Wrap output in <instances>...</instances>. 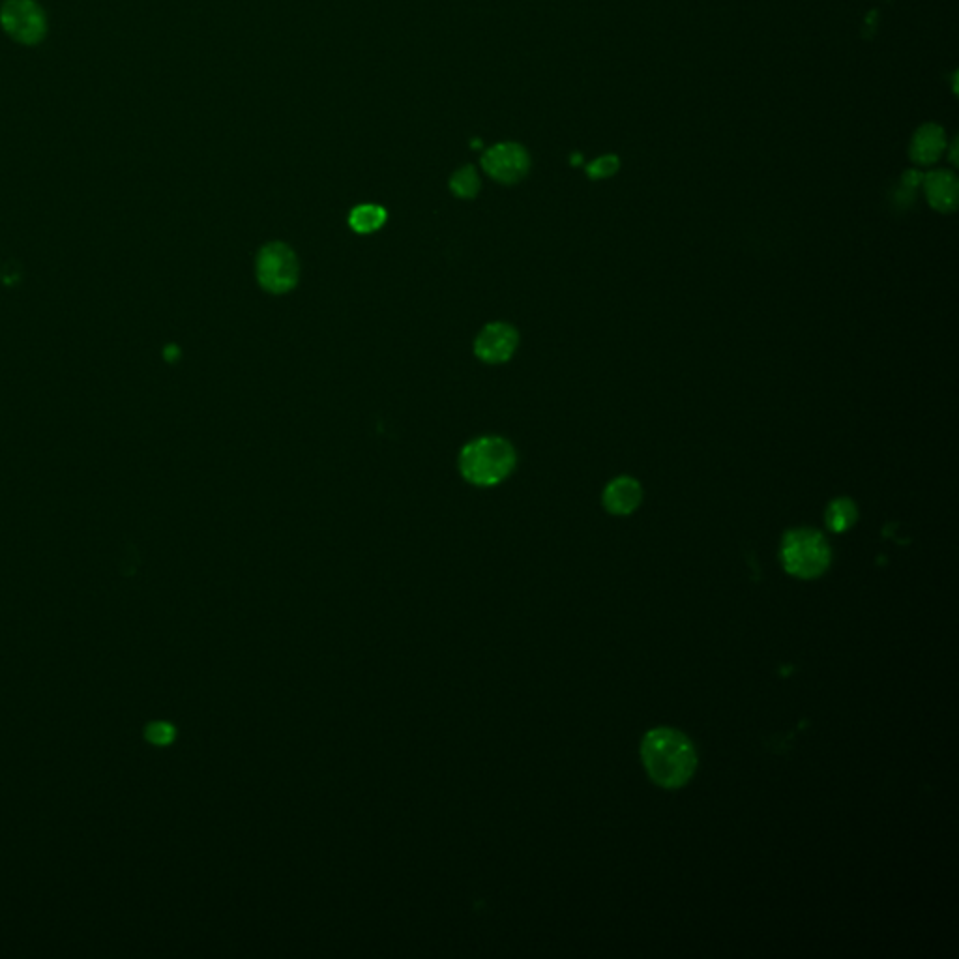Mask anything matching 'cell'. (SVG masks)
<instances>
[{
	"label": "cell",
	"instance_id": "obj_1",
	"mask_svg": "<svg viewBox=\"0 0 959 959\" xmlns=\"http://www.w3.org/2000/svg\"><path fill=\"white\" fill-rule=\"evenodd\" d=\"M641 757L650 778L658 785L675 789L694 776L697 755L694 744L675 729H654L643 738Z\"/></svg>",
	"mask_w": 959,
	"mask_h": 959
},
{
	"label": "cell",
	"instance_id": "obj_2",
	"mask_svg": "<svg viewBox=\"0 0 959 959\" xmlns=\"http://www.w3.org/2000/svg\"><path fill=\"white\" fill-rule=\"evenodd\" d=\"M516 450L502 437H480L461 450L459 469L474 486H495L516 467Z\"/></svg>",
	"mask_w": 959,
	"mask_h": 959
},
{
	"label": "cell",
	"instance_id": "obj_3",
	"mask_svg": "<svg viewBox=\"0 0 959 959\" xmlns=\"http://www.w3.org/2000/svg\"><path fill=\"white\" fill-rule=\"evenodd\" d=\"M832 561L827 538L815 529H795L783 536L782 562L791 576L813 579L825 574Z\"/></svg>",
	"mask_w": 959,
	"mask_h": 959
},
{
	"label": "cell",
	"instance_id": "obj_4",
	"mask_svg": "<svg viewBox=\"0 0 959 959\" xmlns=\"http://www.w3.org/2000/svg\"><path fill=\"white\" fill-rule=\"evenodd\" d=\"M300 276V265L295 251L287 244H266L257 255V280L272 295L289 293Z\"/></svg>",
	"mask_w": 959,
	"mask_h": 959
},
{
	"label": "cell",
	"instance_id": "obj_5",
	"mask_svg": "<svg viewBox=\"0 0 959 959\" xmlns=\"http://www.w3.org/2000/svg\"><path fill=\"white\" fill-rule=\"evenodd\" d=\"M4 32L23 45L42 42L47 29L44 10L34 0H6L0 8Z\"/></svg>",
	"mask_w": 959,
	"mask_h": 959
},
{
	"label": "cell",
	"instance_id": "obj_6",
	"mask_svg": "<svg viewBox=\"0 0 959 959\" xmlns=\"http://www.w3.org/2000/svg\"><path fill=\"white\" fill-rule=\"evenodd\" d=\"M482 165L487 175L502 184H516L527 177L531 169L529 152L517 143H499L487 148Z\"/></svg>",
	"mask_w": 959,
	"mask_h": 959
},
{
	"label": "cell",
	"instance_id": "obj_7",
	"mask_svg": "<svg viewBox=\"0 0 959 959\" xmlns=\"http://www.w3.org/2000/svg\"><path fill=\"white\" fill-rule=\"evenodd\" d=\"M519 334L508 323H491L476 338L474 353L487 364H502L516 353Z\"/></svg>",
	"mask_w": 959,
	"mask_h": 959
},
{
	"label": "cell",
	"instance_id": "obj_8",
	"mask_svg": "<svg viewBox=\"0 0 959 959\" xmlns=\"http://www.w3.org/2000/svg\"><path fill=\"white\" fill-rule=\"evenodd\" d=\"M605 510L613 516H630L643 502V487L632 476H619L604 489Z\"/></svg>",
	"mask_w": 959,
	"mask_h": 959
},
{
	"label": "cell",
	"instance_id": "obj_9",
	"mask_svg": "<svg viewBox=\"0 0 959 959\" xmlns=\"http://www.w3.org/2000/svg\"><path fill=\"white\" fill-rule=\"evenodd\" d=\"M926 199L931 208H935L941 214H950L958 208L959 184L958 178L952 171L946 169H937L924 175L922 180Z\"/></svg>",
	"mask_w": 959,
	"mask_h": 959
},
{
	"label": "cell",
	"instance_id": "obj_10",
	"mask_svg": "<svg viewBox=\"0 0 959 959\" xmlns=\"http://www.w3.org/2000/svg\"><path fill=\"white\" fill-rule=\"evenodd\" d=\"M945 150V128L939 126V124L928 122V124H922L913 135L911 147H909V156L918 165H933L943 158Z\"/></svg>",
	"mask_w": 959,
	"mask_h": 959
},
{
	"label": "cell",
	"instance_id": "obj_11",
	"mask_svg": "<svg viewBox=\"0 0 959 959\" xmlns=\"http://www.w3.org/2000/svg\"><path fill=\"white\" fill-rule=\"evenodd\" d=\"M858 519V508L849 497H838L828 504L825 512L827 527L832 532H847Z\"/></svg>",
	"mask_w": 959,
	"mask_h": 959
},
{
	"label": "cell",
	"instance_id": "obj_12",
	"mask_svg": "<svg viewBox=\"0 0 959 959\" xmlns=\"http://www.w3.org/2000/svg\"><path fill=\"white\" fill-rule=\"evenodd\" d=\"M386 222V210L377 205H360L351 212L349 223L360 235H368L383 227Z\"/></svg>",
	"mask_w": 959,
	"mask_h": 959
},
{
	"label": "cell",
	"instance_id": "obj_13",
	"mask_svg": "<svg viewBox=\"0 0 959 959\" xmlns=\"http://www.w3.org/2000/svg\"><path fill=\"white\" fill-rule=\"evenodd\" d=\"M450 188L452 192L456 193L458 197H463V199H471L476 193L480 192V177L476 173V169L467 165V167H461L459 171L454 173V177L450 178Z\"/></svg>",
	"mask_w": 959,
	"mask_h": 959
},
{
	"label": "cell",
	"instance_id": "obj_14",
	"mask_svg": "<svg viewBox=\"0 0 959 959\" xmlns=\"http://www.w3.org/2000/svg\"><path fill=\"white\" fill-rule=\"evenodd\" d=\"M620 169V160L617 156L613 154H607V156H602L598 160L589 163L587 165V175L594 178V180H602V178L613 177L617 175V171Z\"/></svg>",
	"mask_w": 959,
	"mask_h": 959
},
{
	"label": "cell",
	"instance_id": "obj_15",
	"mask_svg": "<svg viewBox=\"0 0 959 959\" xmlns=\"http://www.w3.org/2000/svg\"><path fill=\"white\" fill-rule=\"evenodd\" d=\"M147 738L156 746H167L175 738V729L169 723H152L147 729Z\"/></svg>",
	"mask_w": 959,
	"mask_h": 959
},
{
	"label": "cell",
	"instance_id": "obj_16",
	"mask_svg": "<svg viewBox=\"0 0 959 959\" xmlns=\"http://www.w3.org/2000/svg\"><path fill=\"white\" fill-rule=\"evenodd\" d=\"M922 180H924V175H920V171H907V173L903 175V182H905V186H909V188H916L918 184H922Z\"/></svg>",
	"mask_w": 959,
	"mask_h": 959
},
{
	"label": "cell",
	"instance_id": "obj_17",
	"mask_svg": "<svg viewBox=\"0 0 959 959\" xmlns=\"http://www.w3.org/2000/svg\"><path fill=\"white\" fill-rule=\"evenodd\" d=\"M171 355H173V358H177L178 356L177 347H169V349H167V353H165V356H167V358H171Z\"/></svg>",
	"mask_w": 959,
	"mask_h": 959
}]
</instances>
